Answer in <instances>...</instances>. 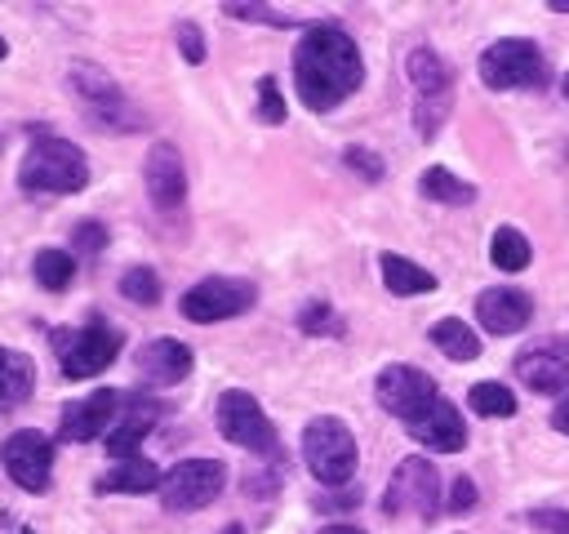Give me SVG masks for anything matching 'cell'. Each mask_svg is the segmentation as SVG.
I'll list each match as a JSON object with an SVG mask.
<instances>
[{"label":"cell","instance_id":"8","mask_svg":"<svg viewBox=\"0 0 569 534\" xmlns=\"http://www.w3.org/2000/svg\"><path fill=\"white\" fill-rule=\"evenodd\" d=\"M227 485V463L218 458H182L160 481V503L169 512H200L209 507Z\"/></svg>","mask_w":569,"mask_h":534},{"label":"cell","instance_id":"16","mask_svg":"<svg viewBox=\"0 0 569 534\" xmlns=\"http://www.w3.org/2000/svg\"><path fill=\"white\" fill-rule=\"evenodd\" d=\"M142 182H147V196L156 209L173 214L182 200H187V169H182V156L173 142H156L142 160Z\"/></svg>","mask_w":569,"mask_h":534},{"label":"cell","instance_id":"34","mask_svg":"<svg viewBox=\"0 0 569 534\" xmlns=\"http://www.w3.org/2000/svg\"><path fill=\"white\" fill-rule=\"evenodd\" d=\"M342 160H347L365 182H378V178H382V160H378L373 151H365V147H347V151H342Z\"/></svg>","mask_w":569,"mask_h":534},{"label":"cell","instance_id":"25","mask_svg":"<svg viewBox=\"0 0 569 534\" xmlns=\"http://www.w3.org/2000/svg\"><path fill=\"white\" fill-rule=\"evenodd\" d=\"M418 187H422L427 200H440V205H471V200H476V182H462V178H458L453 169H445V165L422 169Z\"/></svg>","mask_w":569,"mask_h":534},{"label":"cell","instance_id":"7","mask_svg":"<svg viewBox=\"0 0 569 534\" xmlns=\"http://www.w3.org/2000/svg\"><path fill=\"white\" fill-rule=\"evenodd\" d=\"M71 89L84 98L93 125L102 129H142V111L124 98V89L93 62H71Z\"/></svg>","mask_w":569,"mask_h":534},{"label":"cell","instance_id":"37","mask_svg":"<svg viewBox=\"0 0 569 534\" xmlns=\"http://www.w3.org/2000/svg\"><path fill=\"white\" fill-rule=\"evenodd\" d=\"M449 512H471L476 507V485L467 481V476H458L453 481V490H449V503H445Z\"/></svg>","mask_w":569,"mask_h":534},{"label":"cell","instance_id":"5","mask_svg":"<svg viewBox=\"0 0 569 534\" xmlns=\"http://www.w3.org/2000/svg\"><path fill=\"white\" fill-rule=\"evenodd\" d=\"M480 80L489 89H533L547 80V58L533 40L511 36V40H493L480 53Z\"/></svg>","mask_w":569,"mask_h":534},{"label":"cell","instance_id":"39","mask_svg":"<svg viewBox=\"0 0 569 534\" xmlns=\"http://www.w3.org/2000/svg\"><path fill=\"white\" fill-rule=\"evenodd\" d=\"M551 427L569 436V396H560V400H556V409H551Z\"/></svg>","mask_w":569,"mask_h":534},{"label":"cell","instance_id":"33","mask_svg":"<svg viewBox=\"0 0 569 534\" xmlns=\"http://www.w3.org/2000/svg\"><path fill=\"white\" fill-rule=\"evenodd\" d=\"M298 325H302L307 334H338V312H333L329 303H307V307L298 312Z\"/></svg>","mask_w":569,"mask_h":534},{"label":"cell","instance_id":"6","mask_svg":"<svg viewBox=\"0 0 569 534\" xmlns=\"http://www.w3.org/2000/svg\"><path fill=\"white\" fill-rule=\"evenodd\" d=\"M440 503H445V498H440V472H436L427 458H418V454L400 458L396 472H391V481H387L382 507H387L391 516L409 512V516H418V521H436V516H440Z\"/></svg>","mask_w":569,"mask_h":534},{"label":"cell","instance_id":"30","mask_svg":"<svg viewBox=\"0 0 569 534\" xmlns=\"http://www.w3.org/2000/svg\"><path fill=\"white\" fill-rule=\"evenodd\" d=\"M231 18H244V22H267V27H298V18L293 13H276V9H267V4H249V0H231V4H222Z\"/></svg>","mask_w":569,"mask_h":534},{"label":"cell","instance_id":"22","mask_svg":"<svg viewBox=\"0 0 569 534\" xmlns=\"http://www.w3.org/2000/svg\"><path fill=\"white\" fill-rule=\"evenodd\" d=\"M160 481H164V472L151 463V458H120L102 481H98V490L107 494H147V490H160Z\"/></svg>","mask_w":569,"mask_h":534},{"label":"cell","instance_id":"12","mask_svg":"<svg viewBox=\"0 0 569 534\" xmlns=\"http://www.w3.org/2000/svg\"><path fill=\"white\" fill-rule=\"evenodd\" d=\"M373 396H378V405H382L387 414H396V418H405V423L422 418V414L440 400L436 378L422 374V369H413V365H387V369L378 374V383H373Z\"/></svg>","mask_w":569,"mask_h":534},{"label":"cell","instance_id":"19","mask_svg":"<svg viewBox=\"0 0 569 534\" xmlns=\"http://www.w3.org/2000/svg\"><path fill=\"white\" fill-rule=\"evenodd\" d=\"M409 436L436 454H458L467 445V427H462V414L449 405V400H436L422 418L409 423Z\"/></svg>","mask_w":569,"mask_h":534},{"label":"cell","instance_id":"17","mask_svg":"<svg viewBox=\"0 0 569 534\" xmlns=\"http://www.w3.org/2000/svg\"><path fill=\"white\" fill-rule=\"evenodd\" d=\"M529 316H533V298L525 289L493 285V289H480V298H476V320L489 334H516L529 325Z\"/></svg>","mask_w":569,"mask_h":534},{"label":"cell","instance_id":"28","mask_svg":"<svg viewBox=\"0 0 569 534\" xmlns=\"http://www.w3.org/2000/svg\"><path fill=\"white\" fill-rule=\"evenodd\" d=\"M467 405H471L476 414H485V418H511V414H516V396H511V387H502V383H476V387L467 392Z\"/></svg>","mask_w":569,"mask_h":534},{"label":"cell","instance_id":"36","mask_svg":"<svg viewBox=\"0 0 569 534\" xmlns=\"http://www.w3.org/2000/svg\"><path fill=\"white\" fill-rule=\"evenodd\" d=\"M178 53L187 62H204V36L196 22H178Z\"/></svg>","mask_w":569,"mask_h":534},{"label":"cell","instance_id":"41","mask_svg":"<svg viewBox=\"0 0 569 534\" xmlns=\"http://www.w3.org/2000/svg\"><path fill=\"white\" fill-rule=\"evenodd\" d=\"M218 534H244V525H236V521H231V525H222Z\"/></svg>","mask_w":569,"mask_h":534},{"label":"cell","instance_id":"45","mask_svg":"<svg viewBox=\"0 0 569 534\" xmlns=\"http://www.w3.org/2000/svg\"><path fill=\"white\" fill-rule=\"evenodd\" d=\"M0 147H4V138H0Z\"/></svg>","mask_w":569,"mask_h":534},{"label":"cell","instance_id":"9","mask_svg":"<svg viewBox=\"0 0 569 534\" xmlns=\"http://www.w3.org/2000/svg\"><path fill=\"white\" fill-rule=\"evenodd\" d=\"M53 347H58V360H62L67 378H93V374H102L116 360L120 334L107 320H89L80 329H58Z\"/></svg>","mask_w":569,"mask_h":534},{"label":"cell","instance_id":"20","mask_svg":"<svg viewBox=\"0 0 569 534\" xmlns=\"http://www.w3.org/2000/svg\"><path fill=\"white\" fill-rule=\"evenodd\" d=\"M156 418H160V405H151L142 396H124L120 423L107 432V454L111 458H138V445L147 441V432H151Z\"/></svg>","mask_w":569,"mask_h":534},{"label":"cell","instance_id":"14","mask_svg":"<svg viewBox=\"0 0 569 534\" xmlns=\"http://www.w3.org/2000/svg\"><path fill=\"white\" fill-rule=\"evenodd\" d=\"M124 409V392H111V387H98L71 405H62V418H58V436L71 441V445H84V441H98L102 432L116 427Z\"/></svg>","mask_w":569,"mask_h":534},{"label":"cell","instance_id":"10","mask_svg":"<svg viewBox=\"0 0 569 534\" xmlns=\"http://www.w3.org/2000/svg\"><path fill=\"white\" fill-rule=\"evenodd\" d=\"M253 298H258V289H253L249 280H240V276H204V280H196V285L182 294L178 307H182V316H187L191 325H218V320H227V316L249 312Z\"/></svg>","mask_w":569,"mask_h":534},{"label":"cell","instance_id":"23","mask_svg":"<svg viewBox=\"0 0 569 534\" xmlns=\"http://www.w3.org/2000/svg\"><path fill=\"white\" fill-rule=\"evenodd\" d=\"M378 267H382V285H387L391 294H400V298H413V294H431V289H436V276H431L427 267L400 258V254H382Z\"/></svg>","mask_w":569,"mask_h":534},{"label":"cell","instance_id":"27","mask_svg":"<svg viewBox=\"0 0 569 534\" xmlns=\"http://www.w3.org/2000/svg\"><path fill=\"white\" fill-rule=\"evenodd\" d=\"M31 271H36V280H40V289H49V294H58V289H67L71 285V276H76V258L67 254V249H40L36 254V263H31Z\"/></svg>","mask_w":569,"mask_h":534},{"label":"cell","instance_id":"4","mask_svg":"<svg viewBox=\"0 0 569 534\" xmlns=\"http://www.w3.org/2000/svg\"><path fill=\"white\" fill-rule=\"evenodd\" d=\"M302 463L311 467L316 481L342 490L356 476V436H351V427L333 414L311 418L302 427Z\"/></svg>","mask_w":569,"mask_h":534},{"label":"cell","instance_id":"15","mask_svg":"<svg viewBox=\"0 0 569 534\" xmlns=\"http://www.w3.org/2000/svg\"><path fill=\"white\" fill-rule=\"evenodd\" d=\"M516 378L542 396H569V338L529 343L516 356Z\"/></svg>","mask_w":569,"mask_h":534},{"label":"cell","instance_id":"29","mask_svg":"<svg viewBox=\"0 0 569 534\" xmlns=\"http://www.w3.org/2000/svg\"><path fill=\"white\" fill-rule=\"evenodd\" d=\"M120 294H124L129 303H138V307H156V303H160V276H156L151 267H129V271L120 276Z\"/></svg>","mask_w":569,"mask_h":534},{"label":"cell","instance_id":"24","mask_svg":"<svg viewBox=\"0 0 569 534\" xmlns=\"http://www.w3.org/2000/svg\"><path fill=\"white\" fill-rule=\"evenodd\" d=\"M427 338L449 356V360H476L480 356V334L467 325V320H458V316H445V320H436L431 329H427Z\"/></svg>","mask_w":569,"mask_h":534},{"label":"cell","instance_id":"18","mask_svg":"<svg viewBox=\"0 0 569 534\" xmlns=\"http://www.w3.org/2000/svg\"><path fill=\"white\" fill-rule=\"evenodd\" d=\"M191 347L178 343V338H151L138 347V374L151 383V387H173L191 374Z\"/></svg>","mask_w":569,"mask_h":534},{"label":"cell","instance_id":"31","mask_svg":"<svg viewBox=\"0 0 569 534\" xmlns=\"http://www.w3.org/2000/svg\"><path fill=\"white\" fill-rule=\"evenodd\" d=\"M71 245H76V254L98 258V254L107 249V227H102L98 218H84V222H76V227H71Z\"/></svg>","mask_w":569,"mask_h":534},{"label":"cell","instance_id":"11","mask_svg":"<svg viewBox=\"0 0 569 534\" xmlns=\"http://www.w3.org/2000/svg\"><path fill=\"white\" fill-rule=\"evenodd\" d=\"M218 432H222L231 445L249 449V454H276V449H280L271 418H267L262 405H258L249 392H240V387H231V392L218 396Z\"/></svg>","mask_w":569,"mask_h":534},{"label":"cell","instance_id":"38","mask_svg":"<svg viewBox=\"0 0 569 534\" xmlns=\"http://www.w3.org/2000/svg\"><path fill=\"white\" fill-rule=\"evenodd\" d=\"M356 503H360L356 494H329V498H316L320 512H342V507H356Z\"/></svg>","mask_w":569,"mask_h":534},{"label":"cell","instance_id":"13","mask_svg":"<svg viewBox=\"0 0 569 534\" xmlns=\"http://www.w3.org/2000/svg\"><path fill=\"white\" fill-rule=\"evenodd\" d=\"M0 463L9 472V481L27 494H44L49 490V476H53V445L44 432L36 427H22L13 432L4 445H0Z\"/></svg>","mask_w":569,"mask_h":534},{"label":"cell","instance_id":"32","mask_svg":"<svg viewBox=\"0 0 569 534\" xmlns=\"http://www.w3.org/2000/svg\"><path fill=\"white\" fill-rule=\"evenodd\" d=\"M258 120H267V125H280L284 120V98L276 89V76H262L258 80Z\"/></svg>","mask_w":569,"mask_h":534},{"label":"cell","instance_id":"40","mask_svg":"<svg viewBox=\"0 0 569 534\" xmlns=\"http://www.w3.org/2000/svg\"><path fill=\"white\" fill-rule=\"evenodd\" d=\"M320 534H365V530H356V525H329V530H320Z\"/></svg>","mask_w":569,"mask_h":534},{"label":"cell","instance_id":"42","mask_svg":"<svg viewBox=\"0 0 569 534\" xmlns=\"http://www.w3.org/2000/svg\"><path fill=\"white\" fill-rule=\"evenodd\" d=\"M551 9H556V13H569V0H551Z\"/></svg>","mask_w":569,"mask_h":534},{"label":"cell","instance_id":"35","mask_svg":"<svg viewBox=\"0 0 569 534\" xmlns=\"http://www.w3.org/2000/svg\"><path fill=\"white\" fill-rule=\"evenodd\" d=\"M529 525L542 530V534H569V512L565 507H533Z\"/></svg>","mask_w":569,"mask_h":534},{"label":"cell","instance_id":"26","mask_svg":"<svg viewBox=\"0 0 569 534\" xmlns=\"http://www.w3.org/2000/svg\"><path fill=\"white\" fill-rule=\"evenodd\" d=\"M489 258H493L498 271H525L529 258H533V249H529L525 231H516V227H498L493 240H489Z\"/></svg>","mask_w":569,"mask_h":534},{"label":"cell","instance_id":"21","mask_svg":"<svg viewBox=\"0 0 569 534\" xmlns=\"http://www.w3.org/2000/svg\"><path fill=\"white\" fill-rule=\"evenodd\" d=\"M36 387V360L18 347H0V414L18 409Z\"/></svg>","mask_w":569,"mask_h":534},{"label":"cell","instance_id":"1","mask_svg":"<svg viewBox=\"0 0 569 534\" xmlns=\"http://www.w3.org/2000/svg\"><path fill=\"white\" fill-rule=\"evenodd\" d=\"M360 80H365V62L356 40L338 22H311L293 49V85L302 107L333 111L360 89Z\"/></svg>","mask_w":569,"mask_h":534},{"label":"cell","instance_id":"44","mask_svg":"<svg viewBox=\"0 0 569 534\" xmlns=\"http://www.w3.org/2000/svg\"><path fill=\"white\" fill-rule=\"evenodd\" d=\"M4 53H9V44H4V36H0V58H4Z\"/></svg>","mask_w":569,"mask_h":534},{"label":"cell","instance_id":"2","mask_svg":"<svg viewBox=\"0 0 569 534\" xmlns=\"http://www.w3.org/2000/svg\"><path fill=\"white\" fill-rule=\"evenodd\" d=\"M18 187L27 196H71V191H84L89 187V160L76 142L67 138H53V134H40L22 165H18Z\"/></svg>","mask_w":569,"mask_h":534},{"label":"cell","instance_id":"43","mask_svg":"<svg viewBox=\"0 0 569 534\" xmlns=\"http://www.w3.org/2000/svg\"><path fill=\"white\" fill-rule=\"evenodd\" d=\"M560 93H565V98H569V76H565V80H560Z\"/></svg>","mask_w":569,"mask_h":534},{"label":"cell","instance_id":"3","mask_svg":"<svg viewBox=\"0 0 569 534\" xmlns=\"http://www.w3.org/2000/svg\"><path fill=\"white\" fill-rule=\"evenodd\" d=\"M405 76L413 89V129L422 138H436V129L449 120V107H453V71L436 49L418 44L405 58Z\"/></svg>","mask_w":569,"mask_h":534}]
</instances>
